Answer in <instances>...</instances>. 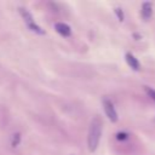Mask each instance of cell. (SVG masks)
<instances>
[{
  "label": "cell",
  "mask_w": 155,
  "mask_h": 155,
  "mask_svg": "<svg viewBox=\"0 0 155 155\" xmlns=\"http://www.w3.org/2000/svg\"><path fill=\"white\" fill-rule=\"evenodd\" d=\"M102 120L99 117H94L91 124H90V128H88V134H87V148L91 153L96 151L99 140H101V136H102Z\"/></svg>",
  "instance_id": "obj_1"
},
{
  "label": "cell",
  "mask_w": 155,
  "mask_h": 155,
  "mask_svg": "<svg viewBox=\"0 0 155 155\" xmlns=\"http://www.w3.org/2000/svg\"><path fill=\"white\" fill-rule=\"evenodd\" d=\"M18 11H19V13H21V16H22V18H23V21H24V23L27 24V27H28L29 30H31V31H34V33H36V34H41V35L45 34V31L42 30V28L35 23V21H34V18H33L31 13H30L25 7H22V6H21V7H18Z\"/></svg>",
  "instance_id": "obj_2"
},
{
  "label": "cell",
  "mask_w": 155,
  "mask_h": 155,
  "mask_svg": "<svg viewBox=\"0 0 155 155\" xmlns=\"http://www.w3.org/2000/svg\"><path fill=\"white\" fill-rule=\"evenodd\" d=\"M102 103H103L104 113H105V115L108 116V119H109L111 122H116V121H117V113H116V110H115V107H114L113 102H111L109 98H103Z\"/></svg>",
  "instance_id": "obj_3"
},
{
  "label": "cell",
  "mask_w": 155,
  "mask_h": 155,
  "mask_svg": "<svg viewBox=\"0 0 155 155\" xmlns=\"http://www.w3.org/2000/svg\"><path fill=\"white\" fill-rule=\"evenodd\" d=\"M140 13H142V18L144 21H149L151 18V16H153V4L149 2V1L143 2L142 4V11H140Z\"/></svg>",
  "instance_id": "obj_4"
},
{
  "label": "cell",
  "mask_w": 155,
  "mask_h": 155,
  "mask_svg": "<svg viewBox=\"0 0 155 155\" xmlns=\"http://www.w3.org/2000/svg\"><path fill=\"white\" fill-rule=\"evenodd\" d=\"M54 28H56V31H57L58 34H61L62 36H64V38H68V36H70V34H71L70 27H69L68 24H65V23L58 22V23L54 24Z\"/></svg>",
  "instance_id": "obj_5"
},
{
  "label": "cell",
  "mask_w": 155,
  "mask_h": 155,
  "mask_svg": "<svg viewBox=\"0 0 155 155\" xmlns=\"http://www.w3.org/2000/svg\"><path fill=\"white\" fill-rule=\"evenodd\" d=\"M125 58H126V62H127V64L133 69V70H139V68H140V64H139V62H138V59L132 54V53H126L125 54Z\"/></svg>",
  "instance_id": "obj_6"
},
{
  "label": "cell",
  "mask_w": 155,
  "mask_h": 155,
  "mask_svg": "<svg viewBox=\"0 0 155 155\" xmlns=\"http://www.w3.org/2000/svg\"><path fill=\"white\" fill-rule=\"evenodd\" d=\"M19 142H21V134L15 133V134H13V137H12V142H11L12 147H17Z\"/></svg>",
  "instance_id": "obj_7"
},
{
  "label": "cell",
  "mask_w": 155,
  "mask_h": 155,
  "mask_svg": "<svg viewBox=\"0 0 155 155\" xmlns=\"http://www.w3.org/2000/svg\"><path fill=\"white\" fill-rule=\"evenodd\" d=\"M115 13H116L119 21L122 22V21H124V12H122V10H121L120 7H115Z\"/></svg>",
  "instance_id": "obj_8"
},
{
  "label": "cell",
  "mask_w": 155,
  "mask_h": 155,
  "mask_svg": "<svg viewBox=\"0 0 155 155\" xmlns=\"http://www.w3.org/2000/svg\"><path fill=\"white\" fill-rule=\"evenodd\" d=\"M145 91H147V93L155 101V90H153V88H149L148 86H145Z\"/></svg>",
  "instance_id": "obj_9"
}]
</instances>
